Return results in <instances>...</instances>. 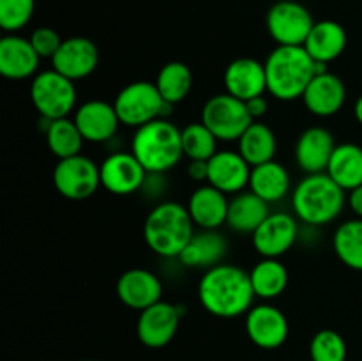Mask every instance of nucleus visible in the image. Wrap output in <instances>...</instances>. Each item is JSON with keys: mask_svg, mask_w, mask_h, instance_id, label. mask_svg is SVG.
Segmentation results:
<instances>
[{"mask_svg": "<svg viewBox=\"0 0 362 361\" xmlns=\"http://www.w3.org/2000/svg\"><path fill=\"white\" fill-rule=\"evenodd\" d=\"M255 290L250 273L233 264L205 269L198 282V299L205 311L219 319H235L253 308Z\"/></svg>", "mask_w": 362, "mask_h": 361, "instance_id": "1", "label": "nucleus"}, {"mask_svg": "<svg viewBox=\"0 0 362 361\" xmlns=\"http://www.w3.org/2000/svg\"><path fill=\"white\" fill-rule=\"evenodd\" d=\"M267 92L279 101H296L315 74L325 73L327 66L315 62L304 46H276L265 60Z\"/></svg>", "mask_w": 362, "mask_h": 361, "instance_id": "2", "label": "nucleus"}, {"mask_svg": "<svg viewBox=\"0 0 362 361\" xmlns=\"http://www.w3.org/2000/svg\"><path fill=\"white\" fill-rule=\"evenodd\" d=\"M346 195L325 172L308 173L292 191V209L297 219L311 227H324L341 214Z\"/></svg>", "mask_w": 362, "mask_h": 361, "instance_id": "3", "label": "nucleus"}, {"mask_svg": "<svg viewBox=\"0 0 362 361\" xmlns=\"http://www.w3.org/2000/svg\"><path fill=\"white\" fill-rule=\"evenodd\" d=\"M194 234L189 211L179 202H163L147 214L144 239L156 255L179 258Z\"/></svg>", "mask_w": 362, "mask_h": 361, "instance_id": "4", "label": "nucleus"}, {"mask_svg": "<svg viewBox=\"0 0 362 361\" xmlns=\"http://www.w3.org/2000/svg\"><path fill=\"white\" fill-rule=\"evenodd\" d=\"M131 152L148 173L168 172L184 156L182 130L168 119L152 120L138 127Z\"/></svg>", "mask_w": 362, "mask_h": 361, "instance_id": "5", "label": "nucleus"}, {"mask_svg": "<svg viewBox=\"0 0 362 361\" xmlns=\"http://www.w3.org/2000/svg\"><path fill=\"white\" fill-rule=\"evenodd\" d=\"M120 124L138 130L156 119H166L172 105L163 99L154 81L140 80L126 85L113 103Z\"/></svg>", "mask_w": 362, "mask_h": 361, "instance_id": "6", "label": "nucleus"}, {"mask_svg": "<svg viewBox=\"0 0 362 361\" xmlns=\"http://www.w3.org/2000/svg\"><path fill=\"white\" fill-rule=\"evenodd\" d=\"M74 81L55 69L41 71L32 78L30 99L39 115L46 120L69 117L76 106Z\"/></svg>", "mask_w": 362, "mask_h": 361, "instance_id": "7", "label": "nucleus"}, {"mask_svg": "<svg viewBox=\"0 0 362 361\" xmlns=\"http://www.w3.org/2000/svg\"><path fill=\"white\" fill-rule=\"evenodd\" d=\"M202 122L221 142H235L243 137L253 117L247 112L246 101L233 98L228 92L216 94L202 108Z\"/></svg>", "mask_w": 362, "mask_h": 361, "instance_id": "8", "label": "nucleus"}, {"mask_svg": "<svg viewBox=\"0 0 362 361\" xmlns=\"http://www.w3.org/2000/svg\"><path fill=\"white\" fill-rule=\"evenodd\" d=\"M317 21L306 6L296 0H279L269 9L265 25L278 46H303Z\"/></svg>", "mask_w": 362, "mask_h": 361, "instance_id": "9", "label": "nucleus"}, {"mask_svg": "<svg viewBox=\"0 0 362 361\" xmlns=\"http://www.w3.org/2000/svg\"><path fill=\"white\" fill-rule=\"evenodd\" d=\"M53 184L67 200H87L101 186L99 166L83 154L59 159L53 170Z\"/></svg>", "mask_w": 362, "mask_h": 361, "instance_id": "10", "label": "nucleus"}, {"mask_svg": "<svg viewBox=\"0 0 362 361\" xmlns=\"http://www.w3.org/2000/svg\"><path fill=\"white\" fill-rule=\"evenodd\" d=\"M182 306L159 301L140 311L136 321V336L148 349H161L175 338L179 331Z\"/></svg>", "mask_w": 362, "mask_h": 361, "instance_id": "11", "label": "nucleus"}, {"mask_svg": "<svg viewBox=\"0 0 362 361\" xmlns=\"http://www.w3.org/2000/svg\"><path fill=\"white\" fill-rule=\"evenodd\" d=\"M288 333V319L272 304H257L246 314V335L260 349H278L286 342Z\"/></svg>", "mask_w": 362, "mask_h": 361, "instance_id": "12", "label": "nucleus"}, {"mask_svg": "<svg viewBox=\"0 0 362 361\" xmlns=\"http://www.w3.org/2000/svg\"><path fill=\"white\" fill-rule=\"evenodd\" d=\"M253 246L264 258H279L296 244L299 236L296 216L288 212H271L255 230Z\"/></svg>", "mask_w": 362, "mask_h": 361, "instance_id": "13", "label": "nucleus"}, {"mask_svg": "<svg viewBox=\"0 0 362 361\" xmlns=\"http://www.w3.org/2000/svg\"><path fill=\"white\" fill-rule=\"evenodd\" d=\"M98 66L99 48L92 39L81 35L64 39L59 52L52 59V69L73 81L90 76Z\"/></svg>", "mask_w": 362, "mask_h": 361, "instance_id": "14", "label": "nucleus"}, {"mask_svg": "<svg viewBox=\"0 0 362 361\" xmlns=\"http://www.w3.org/2000/svg\"><path fill=\"white\" fill-rule=\"evenodd\" d=\"M101 186L113 195H131L140 190L147 177L133 152H113L99 165Z\"/></svg>", "mask_w": 362, "mask_h": 361, "instance_id": "15", "label": "nucleus"}, {"mask_svg": "<svg viewBox=\"0 0 362 361\" xmlns=\"http://www.w3.org/2000/svg\"><path fill=\"white\" fill-rule=\"evenodd\" d=\"M117 296L127 308L141 311L163 299V283L148 269H127L117 280Z\"/></svg>", "mask_w": 362, "mask_h": 361, "instance_id": "16", "label": "nucleus"}, {"mask_svg": "<svg viewBox=\"0 0 362 361\" xmlns=\"http://www.w3.org/2000/svg\"><path fill=\"white\" fill-rule=\"evenodd\" d=\"M207 184L226 195H237L250 186L253 166L240 156L239 151H218L207 161Z\"/></svg>", "mask_w": 362, "mask_h": 361, "instance_id": "17", "label": "nucleus"}, {"mask_svg": "<svg viewBox=\"0 0 362 361\" xmlns=\"http://www.w3.org/2000/svg\"><path fill=\"white\" fill-rule=\"evenodd\" d=\"M223 81L226 92L240 101H250L257 96H264L267 92L265 64L251 57H240L226 66Z\"/></svg>", "mask_w": 362, "mask_h": 361, "instance_id": "18", "label": "nucleus"}, {"mask_svg": "<svg viewBox=\"0 0 362 361\" xmlns=\"http://www.w3.org/2000/svg\"><path fill=\"white\" fill-rule=\"evenodd\" d=\"M74 122L83 134L85 142L101 144L115 137L120 126L115 106L101 99H90L74 110Z\"/></svg>", "mask_w": 362, "mask_h": 361, "instance_id": "19", "label": "nucleus"}, {"mask_svg": "<svg viewBox=\"0 0 362 361\" xmlns=\"http://www.w3.org/2000/svg\"><path fill=\"white\" fill-rule=\"evenodd\" d=\"M303 103L310 113L317 117H332L343 108L346 101V87L334 73H318L306 87Z\"/></svg>", "mask_w": 362, "mask_h": 361, "instance_id": "20", "label": "nucleus"}, {"mask_svg": "<svg viewBox=\"0 0 362 361\" xmlns=\"http://www.w3.org/2000/svg\"><path fill=\"white\" fill-rule=\"evenodd\" d=\"M41 57L30 39L7 34L0 39V73L9 80H27L37 74Z\"/></svg>", "mask_w": 362, "mask_h": 361, "instance_id": "21", "label": "nucleus"}, {"mask_svg": "<svg viewBox=\"0 0 362 361\" xmlns=\"http://www.w3.org/2000/svg\"><path fill=\"white\" fill-rule=\"evenodd\" d=\"M336 149L334 137L329 130L311 126L300 133L296 144V161L306 173H322L327 170Z\"/></svg>", "mask_w": 362, "mask_h": 361, "instance_id": "22", "label": "nucleus"}, {"mask_svg": "<svg viewBox=\"0 0 362 361\" xmlns=\"http://www.w3.org/2000/svg\"><path fill=\"white\" fill-rule=\"evenodd\" d=\"M228 205L230 200L226 198V193L211 186V184H205V186L197 188L191 193L186 207L198 229L218 230L219 227L226 223Z\"/></svg>", "mask_w": 362, "mask_h": 361, "instance_id": "23", "label": "nucleus"}, {"mask_svg": "<svg viewBox=\"0 0 362 361\" xmlns=\"http://www.w3.org/2000/svg\"><path fill=\"white\" fill-rule=\"evenodd\" d=\"M346 41H349V35L341 23L334 20H322L313 25L303 46L315 62L327 66L329 62L341 57L346 48Z\"/></svg>", "mask_w": 362, "mask_h": 361, "instance_id": "24", "label": "nucleus"}, {"mask_svg": "<svg viewBox=\"0 0 362 361\" xmlns=\"http://www.w3.org/2000/svg\"><path fill=\"white\" fill-rule=\"evenodd\" d=\"M228 250V243L218 230H204L194 232L187 246L179 255L180 262L187 268L211 269L212 265L221 264Z\"/></svg>", "mask_w": 362, "mask_h": 361, "instance_id": "25", "label": "nucleus"}, {"mask_svg": "<svg viewBox=\"0 0 362 361\" xmlns=\"http://www.w3.org/2000/svg\"><path fill=\"white\" fill-rule=\"evenodd\" d=\"M269 205L251 190L240 191L230 200L226 225L239 234H253L271 214Z\"/></svg>", "mask_w": 362, "mask_h": 361, "instance_id": "26", "label": "nucleus"}, {"mask_svg": "<svg viewBox=\"0 0 362 361\" xmlns=\"http://www.w3.org/2000/svg\"><path fill=\"white\" fill-rule=\"evenodd\" d=\"M290 173L281 163L267 161L251 168L250 190L267 204L283 200L290 191Z\"/></svg>", "mask_w": 362, "mask_h": 361, "instance_id": "27", "label": "nucleus"}, {"mask_svg": "<svg viewBox=\"0 0 362 361\" xmlns=\"http://www.w3.org/2000/svg\"><path fill=\"white\" fill-rule=\"evenodd\" d=\"M329 177L345 191L356 190L362 184V147L357 144L336 145L327 170Z\"/></svg>", "mask_w": 362, "mask_h": 361, "instance_id": "28", "label": "nucleus"}, {"mask_svg": "<svg viewBox=\"0 0 362 361\" xmlns=\"http://www.w3.org/2000/svg\"><path fill=\"white\" fill-rule=\"evenodd\" d=\"M237 142H239L240 156L251 166L272 161L276 151H278V140H276L274 131L260 120H253Z\"/></svg>", "mask_w": 362, "mask_h": 361, "instance_id": "29", "label": "nucleus"}, {"mask_svg": "<svg viewBox=\"0 0 362 361\" xmlns=\"http://www.w3.org/2000/svg\"><path fill=\"white\" fill-rule=\"evenodd\" d=\"M255 296L271 301L281 296L288 287V271L279 258H264L250 271Z\"/></svg>", "mask_w": 362, "mask_h": 361, "instance_id": "30", "label": "nucleus"}, {"mask_svg": "<svg viewBox=\"0 0 362 361\" xmlns=\"http://www.w3.org/2000/svg\"><path fill=\"white\" fill-rule=\"evenodd\" d=\"M154 84L163 99L173 106L189 96L191 87H193V73L187 64L172 60L159 69Z\"/></svg>", "mask_w": 362, "mask_h": 361, "instance_id": "31", "label": "nucleus"}, {"mask_svg": "<svg viewBox=\"0 0 362 361\" xmlns=\"http://www.w3.org/2000/svg\"><path fill=\"white\" fill-rule=\"evenodd\" d=\"M83 142V134L78 130L74 119L62 117V119L48 120V126H46V144H48V149L55 158L66 159L81 154Z\"/></svg>", "mask_w": 362, "mask_h": 361, "instance_id": "32", "label": "nucleus"}, {"mask_svg": "<svg viewBox=\"0 0 362 361\" xmlns=\"http://www.w3.org/2000/svg\"><path fill=\"white\" fill-rule=\"evenodd\" d=\"M334 253L346 268L362 271V219H349L336 229L332 237Z\"/></svg>", "mask_w": 362, "mask_h": 361, "instance_id": "33", "label": "nucleus"}, {"mask_svg": "<svg viewBox=\"0 0 362 361\" xmlns=\"http://www.w3.org/2000/svg\"><path fill=\"white\" fill-rule=\"evenodd\" d=\"M218 142L204 122H191L182 130L184 156L189 161H209L218 152Z\"/></svg>", "mask_w": 362, "mask_h": 361, "instance_id": "34", "label": "nucleus"}, {"mask_svg": "<svg viewBox=\"0 0 362 361\" xmlns=\"http://www.w3.org/2000/svg\"><path fill=\"white\" fill-rule=\"evenodd\" d=\"M346 342L334 329H320L310 342L311 361H346Z\"/></svg>", "mask_w": 362, "mask_h": 361, "instance_id": "35", "label": "nucleus"}, {"mask_svg": "<svg viewBox=\"0 0 362 361\" xmlns=\"http://www.w3.org/2000/svg\"><path fill=\"white\" fill-rule=\"evenodd\" d=\"M35 11V0H0V27L9 34L30 23Z\"/></svg>", "mask_w": 362, "mask_h": 361, "instance_id": "36", "label": "nucleus"}, {"mask_svg": "<svg viewBox=\"0 0 362 361\" xmlns=\"http://www.w3.org/2000/svg\"><path fill=\"white\" fill-rule=\"evenodd\" d=\"M30 42L34 46V50L37 52V55L41 59H53L57 52H59L60 45L64 42V39L60 38L59 32L52 27H39L35 28L30 34Z\"/></svg>", "mask_w": 362, "mask_h": 361, "instance_id": "37", "label": "nucleus"}, {"mask_svg": "<svg viewBox=\"0 0 362 361\" xmlns=\"http://www.w3.org/2000/svg\"><path fill=\"white\" fill-rule=\"evenodd\" d=\"M246 106H247V112H250V115L253 117V120H258L260 117H264L265 113H267L269 101L265 96H257V98L246 101Z\"/></svg>", "mask_w": 362, "mask_h": 361, "instance_id": "38", "label": "nucleus"}, {"mask_svg": "<svg viewBox=\"0 0 362 361\" xmlns=\"http://www.w3.org/2000/svg\"><path fill=\"white\" fill-rule=\"evenodd\" d=\"M187 173H189V177L193 180H207L209 177L207 161H189Z\"/></svg>", "mask_w": 362, "mask_h": 361, "instance_id": "39", "label": "nucleus"}, {"mask_svg": "<svg viewBox=\"0 0 362 361\" xmlns=\"http://www.w3.org/2000/svg\"><path fill=\"white\" fill-rule=\"evenodd\" d=\"M346 202H349V205H350V209H352L354 214H356L357 218L362 219V184L361 186H357L356 190L349 191Z\"/></svg>", "mask_w": 362, "mask_h": 361, "instance_id": "40", "label": "nucleus"}, {"mask_svg": "<svg viewBox=\"0 0 362 361\" xmlns=\"http://www.w3.org/2000/svg\"><path fill=\"white\" fill-rule=\"evenodd\" d=\"M354 115H356L357 122H359L362 126V94L359 96V98H357L356 106H354Z\"/></svg>", "mask_w": 362, "mask_h": 361, "instance_id": "41", "label": "nucleus"}, {"mask_svg": "<svg viewBox=\"0 0 362 361\" xmlns=\"http://www.w3.org/2000/svg\"><path fill=\"white\" fill-rule=\"evenodd\" d=\"M87 361H94V360H87Z\"/></svg>", "mask_w": 362, "mask_h": 361, "instance_id": "42", "label": "nucleus"}]
</instances>
